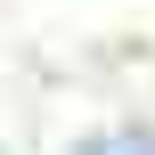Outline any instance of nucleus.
Segmentation results:
<instances>
[{
	"label": "nucleus",
	"instance_id": "1",
	"mask_svg": "<svg viewBox=\"0 0 155 155\" xmlns=\"http://www.w3.org/2000/svg\"><path fill=\"white\" fill-rule=\"evenodd\" d=\"M82 155H155L147 139H123V147H82Z\"/></svg>",
	"mask_w": 155,
	"mask_h": 155
}]
</instances>
